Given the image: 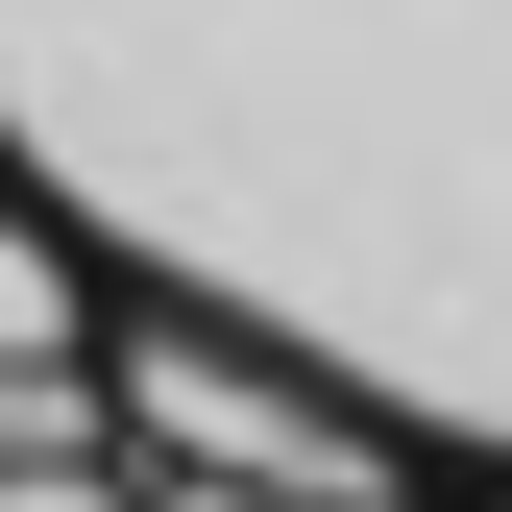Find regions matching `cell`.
<instances>
[{
  "label": "cell",
  "instance_id": "obj_1",
  "mask_svg": "<svg viewBox=\"0 0 512 512\" xmlns=\"http://www.w3.org/2000/svg\"><path fill=\"white\" fill-rule=\"evenodd\" d=\"M0 147L512 439V0H0Z\"/></svg>",
  "mask_w": 512,
  "mask_h": 512
},
{
  "label": "cell",
  "instance_id": "obj_2",
  "mask_svg": "<svg viewBox=\"0 0 512 512\" xmlns=\"http://www.w3.org/2000/svg\"><path fill=\"white\" fill-rule=\"evenodd\" d=\"M98 415L147 439V464H220V488H293V512H391V488H415L391 439H366L342 391H317L293 342H244V317H147Z\"/></svg>",
  "mask_w": 512,
  "mask_h": 512
},
{
  "label": "cell",
  "instance_id": "obj_3",
  "mask_svg": "<svg viewBox=\"0 0 512 512\" xmlns=\"http://www.w3.org/2000/svg\"><path fill=\"white\" fill-rule=\"evenodd\" d=\"M74 439H122L98 366H74V342H0V464H74Z\"/></svg>",
  "mask_w": 512,
  "mask_h": 512
},
{
  "label": "cell",
  "instance_id": "obj_4",
  "mask_svg": "<svg viewBox=\"0 0 512 512\" xmlns=\"http://www.w3.org/2000/svg\"><path fill=\"white\" fill-rule=\"evenodd\" d=\"M0 342H98V293H74V244H49L25 196H0Z\"/></svg>",
  "mask_w": 512,
  "mask_h": 512
},
{
  "label": "cell",
  "instance_id": "obj_5",
  "mask_svg": "<svg viewBox=\"0 0 512 512\" xmlns=\"http://www.w3.org/2000/svg\"><path fill=\"white\" fill-rule=\"evenodd\" d=\"M0 512H147V488H122L98 439H74V464H0Z\"/></svg>",
  "mask_w": 512,
  "mask_h": 512
}]
</instances>
